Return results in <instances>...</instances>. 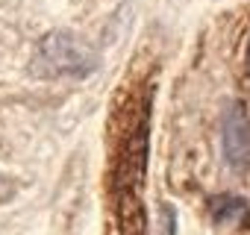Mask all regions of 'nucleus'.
Here are the masks:
<instances>
[{
	"instance_id": "1",
	"label": "nucleus",
	"mask_w": 250,
	"mask_h": 235,
	"mask_svg": "<svg viewBox=\"0 0 250 235\" xmlns=\"http://www.w3.org/2000/svg\"><path fill=\"white\" fill-rule=\"evenodd\" d=\"M97 68V53L83 41L77 39L74 33H65V30H56V33H47L36 50V65L33 71L39 77H88L91 71Z\"/></svg>"
},
{
	"instance_id": "2",
	"label": "nucleus",
	"mask_w": 250,
	"mask_h": 235,
	"mask_svg": "<svg viewBox=\"0 0 250 235\" xmlns=\"http://www.w3.org/2000/svg\"><path fill=\"white\" fill-rule=\"evenodd\" d=\"M221 144H224V159L229 168L235 171L250 168V118L241 106H229L224 112Z\"/></svg>"
},
{
	"instance_id": "3",
	"label": "nucleus",
	"mask_w": 250,
	"mask_h": 235,
	"mask_svg": "<svg viewBox=\"0 0 250 235\" xmlns=\"http://www.w3.org/2000/svg\"><path fill=\"white\" fill-rule=\"evenodd\" d=\"M212 212H215V220H238V217H244L247 215V206H244V200H238V197H221V200H215L212 203Z\"/></svg>"
},
{
	"instance_id": "4",
	"label": "nucleus",
	"mask_w": 250,
	"mask_h": 235,
	"mask_svg": "<svg viewBox=\"0 0 250 235\" xmlns=\"http://www.w3.org/2000/svg\"><path fill=\"white\" fill-rule=\"evenodd\" d=\"M162 235H177V220H174V212L165 209V223H162Z\"/></svg>"
}]
</instances>
